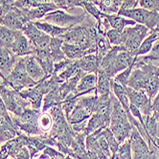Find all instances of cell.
<instances>
[{
    "label": "cell",
    "mask_w": 159,
    "mask_h": 159,
    "mask_svg": "<svg viewBox=\"0 0 159 159\" xmlns=\"http://www.w3.org/2000/svg\"><path fill=\"white\" fill-rule=\"evenodd\" d=\"M0 96H1L7 110L11 114L20 116L27 107H31L29 102L21 96V94L12 88L6 81L0 84Z\"/></svg>",
    "instance_id": "1"
},
{
    "label": "cell",
    "mask_w": 159,
    "mask_h": 159,
    "mask_svg": "<svg viewBox=\"0 0 159 159\" xmlns=\"http://www.w3.org/2000/svg\"><path fill=\"white\" fill-rule=\"evenodd\" d=\"M149 34L150 30L142 24L136 23L133 26L126 27L122 31L121 46L124 48V50L131 52L136 56V52L140 47L142 41L148 37Z\"/></svg>",
    "instance_id": "2"
},
{
    "label": "cell",
    "mask_w": 159,
    "mask_h": 159,
    "mask_svg": "<svg viewBox=\"0 0 159 159\" xmlns=\"http://www.w3.org/2000/svg\"><path fill=\"white\" fill-rule=\"evenodd\" d=\"M7 82L16 91L35 86L38 83L31 79L26 69V57H20L16 59L15 67L7 78Z\"/></svg>",
    "instance_id": "3"
},
{
    "label": "cell",
    "mask_w": 159,
    "mask_h": 159,
    "mask_svg": "<svg viewBox=\"0 0 159 159\" xmlns=\"http://www.w3.org/2000/svg\"><path fill=\"white\" fill-rule=\"evenodd\" d=\"M118 15L133 20L135 23L145 25L150 31H154L159 25L158 11H149L137 7L131 10L119 11Z\"/></svg>",
    "instance_id": "4"
},
{
    "label": "cell",
    "mask_w": 159,
    "mask_h": 159,
    "mask_svg": "<svg viewBox=\"0 0 159 159\" xmlns=\"http://www.w3.org/2000/svg\"><path fill=\"white\" fill-rule=\"evenodd\" d=\"M86 16L87 14L85 12H83L80 15H72L64 10L58 9L51 13H48L41 19V21L48 22V23L62 28H71L81 24L85 19Z\"/></svg>",
    "instance_id": "5"
},
{
    "label": "cell",
    "mask_w": 159,
    "mask_h": 159,
    "mask_svg": "<svg viewBox=\"0 0 159 159\" xmlns=\"http://www.w3.org/2000/svg\"><path fill=\"white\" fill-rule=\"evenodd\" d=\"M129 140L133 159H153L149 145L142 137L138 129L133 126L130 132Z\"/></svg>",
    "instance_id": "6"
},
{
    "label": "cell",
    "mask_w": 159,
    "mask_h": 159,
    "mask_svg": "<svg viewBox=\"0 0 159 159\" xmlns=\"http://www.w3.org/2000/svg\"><path fill=\"white\" fill-rule=\"evenodd\" d=\"M127 93L129 104L136 106L141 110L143 118L152 114V100L147 95L145 90H135L130 87H127Z\"/></svg>",
    "instance_id": "7"
},
{
    "label": "cell",
    "mask_w": 159,
    "mask_h": 159,
    "mask_svg": "<svg viewBox=\"0 0 159 159\" xmlns=\"http://www.w3.org/2000/svg\"><path fill=\"white\" fill-rule=\"evenodd\" d=\"M27 22L29 21L26 20L21 11L14 6H12L9 12L0 18V25L15 31H22Z\"/></svg>",
    "instance_id": "8"
},
{
    "label": "cell",
    "mask_w": 159,
    "mask_h": 159,
    "mask_svg": "<svg viewBox=\"0 0 159 159\" xmlns=\"http://www.w3.org/2000/svg\"><path fill=\"white\" fill-rule=\"evenodd\" d=\"M109 129L114 135V137L118 141V143L121 145L127 139L129 138L130 132L132 129V125L130 124L129 118L118 120L114 122H110L109 124Z\"/></svg>",
    "instance_id": "9"
},
{
    "label": "cell",
    "mask_w": 159,
    "mask_h": 159,
    "mask_svg": "<svg viewBox=\"0 0 159 159\" xmlns=\"http://www.w3.org/2000/svg\"><path fill=\"white\" fill-rule=\"evenodd\" d=\"M59 8L57 7L55 4L53 3H47V4H42L39 7L30 9L28 11L26 10H20L23 16H25L27 21H31V22H35V21H39L41 20L45 16H46L48 13H51L53 11L58 10Z\"/></svg>",
    "instance_id": "10"
},
{
    "label": "cell",
    "mask_w": 159,
    "mask_h": 159,
    "mask_svg": "<svg viewBox=\"0 0 159 159\" xmlns=\"http://www.w3.org/2000/svg\"><path fill=\"white\" fill-rule=\"evenodd\" d=\"M97 85V75L95 73H86L81 80L75 89L74 94L79 98L94 92Z\"/></svg>",
    "instance_id": "11"
},
{
    "label": "cell",
    "mask_w": 159,
    "mask_h": 159,
    "mask_svg": "<svg viewBox=\"0 0 159 159\" xmlns=\"http://www.w3.org/2000/svg\"><path fill=\"white\" fill-rule=\"evenodd\" d=\"M14 53V55L17 58L20 57H28V56H34V49L32 43L27 39V37L23 33H21L19 37L16 39V40L14 42L13 46L10 49Z\"/></svg>",
    "instance_id": "12"
},
{
    "label": "cell",
    "mask_w": 159,
    "mask_h": 159,
    "mask_svg": "<svg viewBox=\"0 0 159 159\" xmlns=\"http://www.w3.org/2000/svg\"><path fill=\"white\" fill-rule=\"evenodd\" d=\"M16 59L17 57H16L12 51L0 46V72L5 79L12 73Z\"/></svg>",
    "instance_id": "13"
},
{
    "label": "cell",
    "mask_w": 159,
    "mask_h": 159,
    "mask_svg": "<svg viewBox=\"0 0 159 159\" xmlns=\"http://www.w3.org/2000/svg\"><path fill=\"white\" fill-rule=\"evenodd\" d=\"M102 57L99 54H88L78 60L79 66L85 73H95L99 69Z\"/></svg>",
    "instance_id": "14"
},
{
    "label": "cell",
    "mask_w": 159,
    "mask_h": 159,
    "mask_svg": "<svg viewBox=\"0 0 159 159\" xmlns=\"http://www.w3.org/2000/svg\"><path fill=\"white\" fill-rule=\"evenodd\" d=\"M65 43H72V44H81L85 39V29L84 25L81 23L71 27L68 31L61 36Z\"/></svg>",
    "instance_id": "15"
},
{
    "label": "cell",
    "mask_w": 159,
    "mask_h": 159,
    "mask_svg": "<svg viewBox=\"0 0 159 159\" xmlns=\"http://www.w3.org/2000/svg\"><path fill=\"white\" fill-rule=\"evenodd\" d=\"M97 75V85L95 92L98 95H108L112 93V83L113 79L108 76L103 70L98 69Z\"/></svg>",
    "instance_id": "16"
},
{
    "label": "cell",
    "mask_w": 159,
    "mask_h": 159,
    "mask_svg": "<svg viewBox=\"0 0 159 159\" xmlns=\"http://www.w3.org/2000/svg\"><path fill=\"white\" fill-rule=\"evenodd\" d=\"M26 69L31 79L34 80L36 83H39L42 79L45 78V73L36 57H26Z\"/></svg>",
    "instance_id": "17"
},
{
    "label": "cell",
    "mask_w": 159,
    "mask_h": 159,
    "mask_svg": "<svg viewBox=\"0 0 159 159\" xmlns=\"http://www.w3.org/2000/svg\"><path fill=\"white\" fill-rule=\"evenodd\" d=\"M136 58H137V57L135 56V54H133L131 52H129L126 50L120 51L116 57V60H115V64H114L115 74L117 75L121 71L127 69L128 67L134 64Z\"/></svg>",
    "instance_id": "18"
},
{
    "label": "cell",
    "mask_w": 159,
    "mask_h": 159,
    "mask_svg": "<svg viewBox=\"0 0 159 159\" xmlns=\"http://www.w3.org/2000/svg\"><path fill=\"white\" fill-rule=\"evenodd\" d=\"M91 115H92V112L89 111L86 107H84L82 104H80L78 102L77 106L75 107L73 111L70 113V115L66 119H67L68 124H69L70 126H72V125L80 124V123L88 120Z\"/></svg>",
    "instance_id": "19"
},
{
    "label": "cell",
    "mask_w": 159,
    "mask_h": 159,
    "mask_svg": "<svg viewBox=\"0 0 159 159\" xmlns=\"http://www.w3.org/2000/svg\"><path fill=\"white\" fill-rule=\"evenodd\" d=\"M61 50L64 53L66 58L71 61H78L81 58H83L84 56L87 55L86 50L81 44H72V43L63 42Z\"/></svg>",
    "instance_id": "20"
},
{
    "label": "cell",
    "mask_w": 159,
    "mask_h": 159,
    "mask_svg": "<svg viewBox=\"0 0 159 159\" xmlns=\"http://www.w3.org/2000/svg\"><path fill=\"white\" fill-rule=\"evenodd\" d=\"M21 33L22 31H15L4 26H0V46L10 50Z\"/></svg>",
    "instance_id": "21"
},
{
    "label": "cell",
    "mask_w": 159,
    "mask_h": 159,
    "mask_svg": "<svg viewBox=\"0 0 159 159\" xmlns=\"http://www.w3.org/2000/svg\"><path fill=\"white\" fill-rule=\"evenodd\" d=\"M105 16L108 21L110 28L121 31V32L126 27L133 26L136 24L133 20H131L128 17L122 16L118 14H112V15H106L105 14Z\"/></svg>",
    "instance_id": "22"
},
{
    "label": "cell",
    "mask_w": 159,
    "mask_h": 159,
    "mask_svg": "<svg viewBox=\"0 0 159 159\" xmlns=\"http://www.w3.org/2000/svg\"><path fill=\"white\" fill-rule=\"evenodd\" d=\"M35 24L40 31H42L43 33H45L46 35H48L51 38H58L62 36L63 34H65L69 28H62V27H59L57 25L48 23V22H44V21H35L34 22Z\"/></svg>",
    "instance_id": "23"
},
{
    "label": "cell",
    "mask_w": 159,
    "mask_h": 159,
    "mask_svg": "<svg viewBox=\"0 0 159 159\" xmlns=\"http://www.w3.org/2000/svg\"><path fill=\"white\" fill-rule=\"evenodd\" d=\"M63 101L61 91H60V86L54 88L51 90L50 92H48L43 98L42 102V107H41V111H49V109L56 106L61 104V102Z\"/></svg>",
    "instance_id": "24"
},
{
    "label": "cell",
    "mask_w": 159,
    "mask_h": 159,
    "mask_svg": "<svg viewBox=\"0 0 159 159\" xmlns=\"http://www.w3.org/2000/svg\"><path fill=\"white\" fill-rule=\"evenodd\" d=\"M63 44V39H61V37H58V38H51L50 40V56L53 60V61L55 63L60 62L65 59H67L64 53L61 50V46Z\"/></svg>",
    "instance_id": "25"
},
{
    "label": "cell",
    "mask_w": 159,
    "mask_h": 159,
    "mask_svg": "<svg viewBox=\"0 0 159 159\" xmlns=\"http://www.w3.org/2000/svg\"><path fill=\"white\" fill-rule=\"evenodd\" d=\"M123 0H96V5L106 15L118 14Z\"/></svg>",
    "instance_id": "26"
},
{
    "label": "cell",
    "mask_w": 159,
    "mask_h": 159,
    "mask_svg": "<svg viewBox=\"0 0 159 159\" xmlns=\"http://www.w3.org/2000/svg\"><path fill=\"white\" fill-rule=\"evenodd\" d=\"M144 84H145V73L142 69L138 67H134L133 70L130 74L128 86L135 90H144Z\"/></svg>",
    "instance_id": "27"
},
{
    "label": "cell",
    "mask_w": 159,
    "mask_h": 159,
    "mask_svg": "<svg viewBox=\"0 0 159 159\" xmlns=\"http://www.w3.org/2000/svg\"><path fill=\"white\" fill-rule=\"evenodd\" d=\"M158 34L153 32V31H150V34L148 35V37L142 41L140 47L138 48L137 52H136V57H140V56H146L149 54L152 49L154 42L156 41L157 38H158Z\"/></svg>",
    "instance_id": "28"
},
{
    "label": "cell",
    "mask_w": 159,
    "mask_h": 159,
    "mask_svg": "<svg viewBox=\"0 0 159 159\" xmlns=\"http://www.w3.org/2000/svg\"><path fill=\"white\" fill-rule=\"evenodd\" d=\"M79 103L82 104L84 107H86L89 111L95 113L98 109V106H99V95L94 91L90 94L87 95H84L82 97L79 98Z\"/></svg>",
    "instance_id": "29"
},
{
    "label": "cell",
    "mask_w": 159,
    "mask_h": 159,
    "mask_svg": "<svg viewBox=\"0 0 159 159\" xmlns=\"http://www.w3.org/2000/svg\"><path fill=\"white\" fill-rule=\"evenodd\" d=\"M144 124H145V129L149 134V136L152 139V142L153 139L158 137V122L156 117L152 114L148 115L144 117Z\"/></svg>",
    "instance_id": "30"
},
{
    "label": "cell",
    "mask_w": 159,
    "mask_h": 159,
    "mask_svg": "<svg viewBox=\"0 0 159 159\" xmlns=\"http://www.w3.org/2000/svg\"><path fill=\"white\" fill-rule=\"evenodd\" d=\"M80 71H81V68H80V66H79L78 61H74L69 66L66 68L65 70H63L59 75H55V76L57 78V81H58V83L61 84L62 83L67 81V80H69L70 78L77 75Z\"/></svg>",
    "instance_id": "31"
},
{
    "label": "cell",
    "mask_w": 159,
    "mask_h": 159,
    "mask_svg": "<svg viewBox=\"0 0 159 159\" xmlns=\"http://www.w3.org/2000/svg\"><path fill=\"white\" fill-rule=\"evenodd\" d=\"M40 113H41L40 109L27 107L23 112H22V114L20 116H17V117L21 122H23V123L38 125V121H39V117L40 115Z\"/></svg>",
    "instance_id": "32"
},
{
    "label": "cell",
    "mask_w": 159,
    "mask_h": 159,
    "mask_svg": "<svg viewBox=\"0 0 159 159\" xmlns=\"http://www.w3.org/2000/svg\"><path fill=\"white\" fill-rule=\"evenodd\" d=\"M38 125L43 134L50 132V130L53 128V118L48 111H41L39 117Z\"/></svg>",
    "instance_id": "33"
},
{
    "label": "cell",
    "mask_w": 159,
    "mask_h": 159,
    "mask_svg": "<svg viewBox=\"0 0 159 159\" xmlns=\"http://www.w3.org/2000/svg\"><path fill=\"white\" fill-rule=\"evenodd\" d=\"M47 3H52L51 0H16L15 1L12 6L20 9V10H30L33 8L39 7L42 4H47Z\"/></svg>",
    "instance_id": "34"
},
{
    "label": "cell",
    "mask_w": 159,
    "mask_h": 159,
    "mask_svg": "<svg viewBox=\"0 0 159 159\" xmlns=\"http://www.w3.org/2000/svg\"><path fill=\"white\" fill-rule=\"evenodd\" d=\"M78 101H79V97L75 95L74 93H71L61 102V107H62V109H63V112L66 118L70 115V113L73 111V109L77 106Z\"/></svg>",
    "instance_id": "35"
},
{
    "label": "cell",
    "mask_w": 159,
    "mask_h": 159,
    "mask_svg": "<svg viewBox=\"0 0 159 159\" xmlns=\"http://www.w3.org/2000/svg\"><path fill=\"white\" fill-rule=\"evenodd\" d=\"M102 133L105 136V138L108 144V147L110 149V152L113 154H116L118 152V150H119V147H120V144L118 143V141L116 140V138L114 137V135L111 132V130L109 129V128H106L102 130Z\"/></svg>",
    "instance_id": "36"
},
{
    "label": "cell",
    "mask_w": 159,
    "mask_h": 159,
    "mask_svg": "<svg viewBox=\"0 0 159 159\" xmlns=\"http://www.w3.org/2000/svg\"><path fill=\"white\" fill-rule=\"evenodd\" d=\"M133 68H134V64L130 65L129 67L127 68V69H125V70L121 71L120 73H118L114 78H113V82L123 85L124 87H127L129 77H130V74H131V72L133 70Z\"/></svg>",
    "instance_id": "37"
},
{
    "label": "cell",
    "mask_w": 159,
    "mask_h": 159,
    "mask_svg": "<svg viewBox=\"0 0 159 159\" xmlns=\"http://www.w3.org/2000/svg\"><path fill=\"white\" fill-rule=\"evenodd\" d=\"M117 154L119 156V159H133L129 138L120 145Z\"/></svg>",
    "instance_id": "38"
},
{
    "label": "cell",
    "mask_w": 159,
    "mask_h": 159,
    "mask_svg": "<svg viewBox=\"0 0 159 159\" xmlns=\"http://www.w3.org/2000/svg\"><path fill=\"white\" fill-rule=\"evenodd\" d=\"M107 38L108 39L111 46H119L122 43V32L110 28L107 33Z\"/></svg>",
    "instance_id": "39"
},
{
    "label": "cell",
    "mask_w": 159,
    "mask_h": 159,
    "mask_svg": "<svg viewBox=\"0 0 159 159\" xmlns=\"http://www.w3.org/2000/svg\"><path fill=\"white\" fill-rule=\"evenodd\" d=\"M44 154H46L48 156V159H64L65 155L61 153L60 151H58L54 147L47 146L42 152Z\"/></svg>",
    "instance_id": "40"
},
{
    "label": "cell",
    "mask_w": 159,
    "mask_h": 159,
    "mask_svg": "<svg viewBox=\"0 0 159 159\" xmlns=\"http://www.w3.org/2000/svg\"><path fill=\"white\" fill-rule=\"evenodd\" d=\"M138 6L149 11H158L159 12V0H140Z\"/></svg>",
    "instance_id": "41"
},
{
    "label": "cell",
    "mask_w": 159,
    "mask_h": 159,
    "mask_svg": "<svg viewBox=\"0 0 159 159\" xmlns=\"http://www.w3.org/2000/svg\"><path fill=\"white\" fill-rule=\"evenodd\" d=\"M91 1V0H66L67 3V12L69 13L72 9H76V8H81L83 10V6L84 5V3Z\"/></svg>",
    "instance_id": "42"
},
{
    "label": "cell",
    "mask_w": 159,
    "mask_h": 159,
    "mask_svg": "<svg viewBox=\"0 0 159 159\" xmlns=\"http://www.w3.org/2000/svg\"><path fill=\"white\" fill-rule=\"evenodd\" d=\"M149 55L151 57H152V58H154L155 60H158L159 61V36H158L156 41L154 42L153 46H152V49L149 53Z\"/></svg>",
    "instance_id": "43"
},
{
    "label": "cell",
    "mask_w": 159,
    "mask_h": 159,
    "mask_svg": "<svg viewBox=\"0 0 159 159\" xmlns=\"http://www.w3.org/2000/svg\"><path fill=\"white\" fill-rule=\"evenodd\" d=\"M152 112L153 115H156L159 113V91L152 101Z\"/></svg>",
    "instance_id": "44"
},
{
    "label": "cell",
    "mask_w": 159,
    "mask_h": 159,
    "mask_svg": "<svg viewBox=\"0 0 159 159\" xmlns=\"http://www.w3.org/2000/svg\"><path fill=\"white\" fill-rule=\"evenodd\" d=\"M51 2L53 4H55L57 7H58L59 9L61 10H64L67 12V3H66V0H51Z\"/></svg>",
    "instance_id": "45"
},
{
    "label": "cell",
    "mask_w": 159,
    "mask_h": 159,
    "mask_svg": "<svg viewBox=\"0 0 159 159\" xmlns=\"http://www.w3.org/2000/svg\"><path fill=\"white\" fill-rule=\"evenodd\" d=\"M6 1H7V3H9V4L12 5L15 1H16V0H6Z\"/></svg>",
    "instance_id": "46"
},
{
    "label": "cell",
    "mask_w": 159,
    "mask_h": 159,
    "mask_svg": "<svg viewBox=\"0 0 159 159\" xmlns=\"http://www.w3.org/2000/svg\"><path fill=\"white\" fill-rule=\"evenodd\" d=\"M64 159H75V158H73V157H71V156H65V158Z\"/></svg>",
    "instance_id": "47"
},
{
    "label": "cell",
    "mask_w": 159,
    "mask_h": 159,
    "mask_svg": "<svg viewBox=\"0 0 159 159\" xmlns=\"http://www.w3.org/2000/svg\"><path fill=\"white\" fill-rule=\"evenodd\" d=\"M154 116H155V117H156V118L159 120V113H158V114H156V115H154Z\"/></svg>",
    "instance_id": "48"
},
{
    "label": "cell",
    "mask_w": 159,
    "mask_h": 159,
    "mask_svg": "<svg viewBox=\"0 0 159 159\" xmlns=\"http://www.w3.org/2000/svg\"><path fill=\"white\" fill-rule=\"evenodd\" d=\"M0 77H2V78H4V76L2 75V73H1V72H0Z\"/></svg>",
    "instance_id": "49"
},
{
    "label": "cell",
    "mask_w": 159,
    "mask_h": 159,
    "mask_svg": "<svg viewBox=\"0 0 159 159\" xmlns=\"http://www.w3.org/2000/svg\"><path fill=\"white\" fill-rule=\"evenodd\" d=\"M0 147H1V144H0Z\"/></svg>",
    "instance_id": "50"
},
{
    "label": "cell",
    "mask_w": 159,
    "mask_h": 159,
    "mask_svg": "<svg viewBox=\"0 0 159 159\" xmlns=\"http://www.w3.org/2000/svg\"><path fill=\"white\" fill-rule=\"evenodd\" d=\"M153 159H156V158H153Z\"/></svg>",
    "instance_id": "51"
}]
</instances>
